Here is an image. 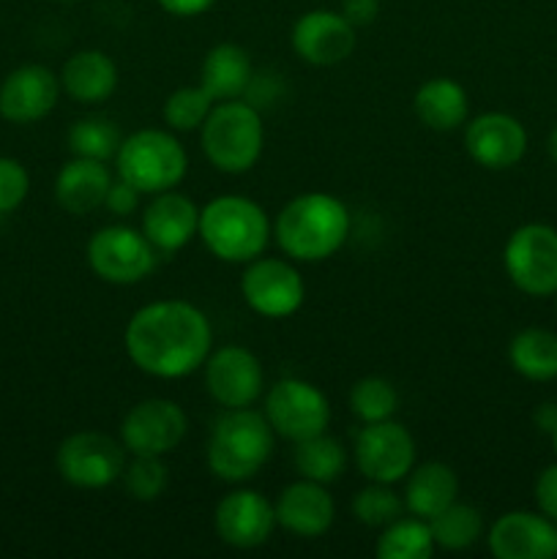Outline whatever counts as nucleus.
<instances>
[{
    "mask_svg": "<svg viewBox=\"0 0 557 559\" xmlns=\"http://www.w3.org/2000/svg\"><path fill=\"white\" fill-rule=\"evenodd\" d=\"M55 3H74V0H55Z\"/></svg>",
    "mask_w": 557,
    "mask_h": 559,
    "instance_id": "c03bdc74",
    "label": "nucleus"
},
{
    "mask_svg": "<svg viewBox=\"0 0 557 559\" xmlns=\"http://www.w3.org/2000/svg\"><path fill=\"white\" fill-rule=\"evenodd\" d=\"M349 235V211L342 200L306 191L289 200L273 222L278 249L298 262H322L336 254Z\"/></svg>",
    "mask_w": 557,
    "mask_h": 559,
    "instance_id": "f03ea898",
    "label": "nucleus"
},
{
    "mask_svg": "<svg viewBox=\"0 0 557 559\" xmlns=\"http://www.w3.org/2000/svg\"><path fill=\"white\" fill-rule=\"evenodd\" d=\"M265 418L278 437L289 442H300L328 429L331 404H328L325 393L311 385V382L284 377L268 391Z\"/></svg>",
    "mask_w": 557,
    "mask_h": 559,
    "instance_id": "9d476101",
    "label": "nucleus"
},
{
    "mask_svg": "<svg viewBox=\"0 0 557 559\" xmlns=\"http://www.w3.org/2000/svg\"><path fill=\"white\" fill-rule=\"evenodd\" d=\"M58 96L60 80L47 66H20L0 85V115L16 126L36 123L52 112Z\"/></svg>",
    "mask_w": 557,
    "mask_h": 559,
    "instance_id": "a211bd4d",
    "label": "nucleus"
},
{
    "mask_svg": "<svg viewBox=\"0 0 557 559\" xmlns=\"http://www.w3.org/2000/svg\"><path fill=\"white\" fill-rule=\"evenodd\" d=\"M140 200H142V191L137 189V186L126 183L123 178H118L112 180V186H109L104 205H107L115 216H131V213L140 207Z\"/></svg>",
    "mask_w": 557,
    "mask_h": 559,
    "instance_id": "e433bc0d",
    "label": "nucleus"
},
{
    "mask_svg": "<svg viewBox=\"0 0 557 559\" xmlns=\"http://www.w3.org/2000/svg\"><path fill=\"white\" fill-rule=\"evenodd\" d=\"M413 109L426 129L453 131L462 123H467L470 102L467 93H464V87L457 80H451V76H435V80H426L415 91Z\"/></svg>",
    "mask_w": 557,
    "mask_h": 559,
    "instance_id": "a878e982",
    "label": "nucleus"
},
{
    "mask_svg": "<svg viewBox=\"0 0 557 559\" xmlns=\"http://www.w3.org/2000/svg\"><path fill=\"white\" fill-rule=\"evenodd\" d=\"M535 502L538 511L557 524V464L546 467L535 480Z\"/></svg>",
    "mask_w": 557,
    "mask_h": 559,
    "instance_id": "4c0bfd02",
    "label": "nucleus"
},
{
    "mask_svg": "<svg viewBox=\"0 0 557 559\" xmlns=\"http://www.w3.org/2000/svg\"><path fill=\"white\" fill-rule=\"evenodd\" d=\"M31 178L16 158L0 156V213H11L25 202Z\"/></svg>",
    "mask_w": 557,
    "mask_h": 559,
    "instance_id": "c9c22d12",
    "label": "nucleus"
},
{
    "mask_svg": "<svg viewBox=\"0 0 557 559\" xmlns=\"http://www.w3.org/2000/svg\"><path fill=\"white\" fill-rule=\"evenodd\" d=\"M123 344L140 371L158 380H180L205 366L213 331L208 317L189 300H156L134 311Z\"/></svg>",
    "mask_w": 557,
    "mask_h": 559,
    "instance_id": "f257e3e1",
    "label": "nucleus"
},
{
    "mask_svg": "<svg viewBox=\"0 0 557 559\" xmlns=\"http://www.w3.org/2000/svg\"><path fill=\"white\" fill-rule=\"evenodd\" d=\"M205 388L224 409L251 407L262 396L265 371L260 358L246 347H218L205 360Z\"/></svg>",
    "mask_w": 557,
    "mask_h": 559,
    "instance_id": "4468645a",
    "label": "nucleus"
},
{
    "mask_svg": "<svg viewBox=\"0 0 557 559\" xmlns=\"http://www.w3.org/2000/svg\"><path fill=\"white\" fill-rule=\"evenodd\" d=\"M375 555L380 559H429L435 555V538L426 519L399 516L377 538Z\"/></svg>",
    "mask_w": 557,
    "mask_h": 559,
    "instance_id": "c85d7f7f",
    "label": "nucleus"
},
{
    "mask_svg": "<svg viewBox=\"0 0 557 559\" xmlns=\"http://www.w3.org/2000/svg\"><path fill=\"white\" fill-rule=\"evenodd\" d=\"M349 409L360 424L388 420L399 409V393L386 377H364L349 391Z\"/></svg>",
    "mask_w": 557,
    "mask_h": 559,
    "instance_id": "2f4dec72",
    "label": "nucleus"
},
{
    "mask_svg": "<svg viewBox=\"0 0 557 559\" xmlns=\"http://www.w3.org/2000/svg\"><path fill=\"white\" fill-rule=\"evenodd\" d=\"M251 80H254L251 55L240 44L224 41L208 49L202 60L200 85L211 93L213 102H233V98L246 96Z\"/></svg>",
    "mask_w": 557,
    "mask_h": 559,
    "instance_id": "b1692460",
    "label": "nucleus"
},
{
    "mask_svg": "<svg viewBox=\"0 0 557 559\" xmlns=\"http://www.w3.org/2000/svg\"><path fill=\"white\" fill-rule=\"evenodd\" d=\"M293 464L295 469H298L300 478L328 486L344 473L347 453H344L342 442L333 440V437H328L325 431H322V435L309 437V440L295 442Z\"/></svg>",
    "mask_w": 557,
    "mask_h": 559,
    "instance_id": "cd10ccee",
    "label": "nucleus"
},
{
    "mask_svg": "<svg viewBox=\"0 0 557 559\" xmlns=\"http://www.w3.org/2000/svg\"><path fill=\"white\" fill-rule=\"evenodd\" d=\"M197 227H200V207L194 205V200L173 189L153 194L142 213V233L162 254L183 249L197 235Z\"/></svg>",
    "mask_w": 557,
    "mask_h": 559,
    "instance_id": "412c9836",
    "label": "nucleus"
},
{
    "mask_svg": "<svg viewBox=\"0 0 557 559\" xmlns=\"http://www.w3.org/2000/svg\"><path fill=\"white\" fill-rule=\"evenodd\" d=\"M535 424L541 431L552 435L557 429V404H541L538 413H535Z\"/></svg>",
    "mask_w": 557,
    "mask_h": 559,
    "instance_id": "a19ab883",
    "label": "nucleus"
},
{
    "mask_svg": "<svg viewBox=\"0 0 557 559\" xmlns=\"http://www.w3.org/2000/svg\"><path fill=\"white\" fill-rule=\"evenodd\" d=\"M464 147L484 169H511L528 153V131L513 115L484 112L464 129Z\"/></svg>",
    "mask_w": 557,
    "mask_h": 559,
    "instance_id": "f3484780",
    "label": "nucleus"
},
{
    "mask_svg": "<svg viewBox=\"0 0 557 559\" xmlns=\"http://www.w3.org/2000/svg\"><path fill=\"white\" fill-rule=\"evenodd\" d=\"M156 3L173 16H200L205 14L216 0H156Z\"/></svg>",
    "mask_w": 557,
    "mask_h": 559,
    "instance_id": "ea45409f",
    "label": "nucleus"
},
{
    "mask_svg": "<svg viewBox=\"0 0 557 559\" xmlns=\"http://www.w3.org/2000/svg\"><path fill=\"white\" fill-rule=\"evenodd\" d=\"M120 136L118 126L107 118H82L69 129V147L74 156L96 158V162H109L118 153Z\"/></svg>",
    "mask_w": 557,
    "mask_h": 559,
    "instance_id": "7c9ffc66",
    "label": "nucleus"
},
{
    "mask_svg": "<svg viewBox=\"0 0 557 559\" xmlns=\"http://www.w3.org/2000/svg\"><path fill=\"white\" fill-rule=\"evenodd\" d=\"M429 527L435 546L446 551H464L478 544L481 533H484V519L473 506L451 502L446 511L429 519Z\"/></svg>",
    "mask_w": 557,
    "mask_h": 559,
    "instance_id": "c756f323",
    "label": "nucleus"
},
{
    "mask_svg": "<svg viewBox=\"0 0 557 559\" xmlns=\"http://www.w3.org/2000/svg\"><path fill=\"white\" fill-rule=\"evenodd\" d=\"M211 93L202 85H186L178 87L175 93H169L167 102H164L162 118L164 123L173 131H197L202 129L205 118L213 109Z\"/></svg>",
    "mask_w": 557,
    "mask_h": 559,
    "instance_id": "473e14b6",
    "label": "nucleus"
},
{
    "mask_svg": "<svg viewBox=\"0 0 557 559\" xmlns=\"http://www.w3.org/2000/svg\"><path fill=\"white\" fill-rule=\"evenodd\" d=\"M109 186H112V173L107 162L74 156L60 167L55 178V200L71 216H85L104 205Z\"/></svg>",
    "mask_w": 557,
    "mask_h": 559,
    "instance_id": "4be33fe9",
    "label": "nucleus"
},
{
    "mask_svg": "<svg viewBox=\"0 0 557 559\" xmlns=\"http://www.w3.org/2000/svg\"><path fill=\"white\" fill-rule=\"evenodd\" d=\"M271 222L262 205L249 197L224 194L200 207V227L197 235L222 262H251L265 251L271 240Z\"/></svg>",
    "mask_w": 557,
    "mask_h": 559,
    "instance_id": "20e7f679",
    "label": "nucleus"
},
{
    "mask_svg": "<svg viewBox=\"0 0 557 559\" xmlns=\"http://www.w3.org/2000/svg\"><path fill=\"white\" fill-rule=\"evenodd\" d=\"M273 511H276L278 527L298 538H320L336 519V506H333V497L328 495L325 484H315L306 478L289 484L278 495Z\"/></svg>",
    "mask_w": 557,
    "mask_h": 559,
    "instance_id": "aec40b11",
    "label": "nucleus"
},
{
    "mask_svg": "<svg viewBox=\"0 0 557 559\" xmlns=\"http://www.w3.org/2000/svg\"><path fill=\"white\" fill-rule=\"evenodd\" d=\"M158 251L142 229L112 224L87 240V265L102 282L137 284L156 267Z\"/></svg>",
    "mask_w": 557,
    "mask_h": 559,
    "instance_id": "1a4fd4ad",
    "label": "nucleus"
},
{
    "mask_svg": "<svg viewBox=\"0 0 557 559\" xmlns=\"http://www.w3.org/2000/svg\"><path fill=\"white\" fill-rule=\"evenodd\" d=\"M555 295H557V293H555Z\"/></svg>",
    "mask_w": 557,
    "mask_h": 559,
    "instance_id": "a18cd8bd",
    "label": "nucleus"
},
{
    "mask_svg": "<svg viewBox=\"0 0 557 559\" xmlns=\"http://www.w3.org/2000/svg\"><path fill=\"white\" fill-rule=\"evenodd\" d=\"M58 473L76 489H104L123 478L126 445L104 431H76L58 448Z\"/></svg>",
    "mask_w": 557,
    "mask_h": 559,
    "instance_id": "6e6552de",
    "label": "nucleus"
},
{
    "mask_svg": "<svg viewBox=\"0 0 557 559\" xmlns=\"http://www.w3.org/2000/svg\"><path fill=\"white\" fill-rule=\"evenodd\" d=\"M240 295L254 314L268 320H284L304 304V278L278 257H257L240 276Z\"/></svg>",
    "mask_w": 557,
    "mask_h": 559,
    "instance_id": "ddd939ff",
    "label": "nucleus"
},
{
    "mask_svg": "<svg viewBox=\"0 0 557 559\" xmlns=\"http://www.w3.org/2000/svg\"><path fill=\"white\" fill-rule=\"evenodd\" d=\"M126 491L140 502H153L164 495L169 484V473L162 456H134V462L123 469Z\"/></svg>",
    "mask_w": 557,
    "mask_h": 559,
    "instance_id": "f704fd0d",
    "label": "nucleus"
},
{
    "mask_svg": "<svg viewBox=\"0 0 557 559\" xmlns=\"http://www.w3.org/2000/svg\"><path fill=\"white\" fill-rule=\"evenodd\" d=\"M60 87L80 104H102L118 87V66L102 49H82L63 63Z\"/></svg>",
    "mask_w": 557,
    "mask_h": 559,
    "instance_id": "5701e85b",
    "label": "nucleus"
},
{
    "mask_svg": "<svg viewBox=\"0 0 557 559\" xmlns=\"http://www.w3.org/2000/svg\"><path fill=\"white\" fill-rule=\"evenodd\" d=\"M342 14L349 25L366 27L380 14V0H342Z\"/></svg>",
    "mask_w": 557,
    "mask_h": 559,
    "instance_id": "58836bf2",
    "label": "nucleus"
},
{
    "mask_svg": "<svg viewBox=\"0 0 557 559\" xmlns=\"http://www.w3.org/2000/svg\"><path fill=\"white\" fill-rule=\"evenodd\" d=\"M459 497V478L446 462H426L410 469L404 484V511L418 519H435Z\"/></svg>",
    "mask_w": 557,
    "mask_h": 559,
    "instance_id": "393cba45",
    "label": "nucleus"
},
{
    "mask_svg": "<svg viewBox=\"0 0 557 559\" xmlns=\"http://www.w3.org/2000/svg\"><path fill=\"white\" fill-rule=\"evenodd\" d=\"M513 287L533 298L557 293V229L549 224H524L513 229L502 251Z\"/></svg>",
    "mask_w": 557,
    "mask_h": 559,
    "instance_id": "0eeeda50",
    "label": "nucleus"
},
{
    "mask_svg": "<svg viewBox=\"0 0 557 559\" xmlns=\"http://www.w3.org/2000/svg\"><path fill=\"white\" fill-rule=\"evenodd\" d=\"M202 153L208 162L227 175H244L260 162L265 131L260 109L249 102H216L200 129Z\"/></svg>",
    "mask_w": 557,
    "mask_h": 559,
    "instance_id": "39448f33",
    "label": "nucleus"
},
{
    "mask_svg": "<svg viewBox=\"0 0 557 559\" xmlns=\"http://www.w3.org/2000/svg\"><path fill=\"white\" fill-rule=\"evenodd\" d=\"M486 544L497 559H555L557 524L544 513L511 511L491 524Z\"/></svg>",
    "mask_w": 557,
    "mask_h": 559,
    "instance_id": "6ab92c4d",
    "label": "nucleus"
},
{
    "mask_svg": "<svg viewBox=\"0 0 557 559\" xmlns=\"http://www.w3.org/2000/svg\"><path fill=\"white\" fill-rule=\"evenodd\" d=\"M293 41L295 55L304 63L320 66H339L353 55L355 49V25L344 20L342 11L315 9L306 11L298 22L293 25Z\"/></svg>",
    "mask_w": 557,
    "mask_h": 559,
    "instance_id": "2eb2a0df",
    "label": "nucleus"
},
{
    "mask_svg": "<svg viewBox=\"0 0 557 559\" xmlns=\"http://www.w3.org/2000/svg\"><path fill=\"white\" fill-rule=\"evenodd\" d=\"M213 527H216L218 538L233 549H257V546L268 544L276 530V511L260 491H229L227 497L218 500Z\"/></svg>",
    "mask_w": 557,
    "mask_h": 559,
    "instance_id": "dca6fc26",
    "label": "nucleus"
},
{
    "mask_svg": "<svg viewBox=\"0 0 557 559\" xmlns=\"http://www.w3.org/2000/svg\"><path fill=\"white\" fill-rule=\"evenodd\" d=\"M276 431L262 413L251 407L224 409L208 437V469L227 484L249 480L265 467Z\"/></svg>",
    "mask_w": 557,
    "mask_h": 559,
    "instance_id": "7ed1b4c3",
    "label": "nucleus"
},
{
    "mask_svg": "<svg viewBox=\"0 0 557 559\" xmlns=\"http://www.w3.org/2000/svg\"><path fill=\"white\" fill-rule=\"evenodd\" d=\"M552 445H555V453H557V429L552 431Z\"/></svg>",
    "mask_w": 557,
    "mask_h": 559,
    "instance_id": "37998d69",
    "label": "nucleus"
},
{
    "mask_svg": "<svg viewBox=\"0 0 557 559\" xmlns=\"http://www.w3.org/2000/svg\"><path fill=\"white\" fill-rule=\"evenodd\" d=\"M353 513L366 527H388L404 513V500L388 484H371L353 497Z\"/></svg>",
    "mask_w": 557,
    "mask_h": 559,
    "instance_id": "72a5a7b5",
    "label": "nucleus"
},
{
    "mask_svg": "<svg viewBox=\"0 0 557 559\" xmlns=\"http://www.w3.org/2000/svg\"><path fill=\"white\" fill-rule=\"evenodd\" d=\"M546 147H549V156H552V162L557 164V126H555V129H552V134H549V142H546Z\"/></svg>",
    "mask_w": 557,
    "mask_h": 559,
    "instance_id": "79ce46f5",
    "label": "nucleus"
},
{
    "mask_svg": "<svg viewBox=\"0 0 557 559\" xmlns=\"http://www.w3.org/2000/svg\"><path fill=\"white\" fill-rule=\"evenodd\" d=\"M189 156L178 136L164 129H142L126 136L115 153V173L142 194H162L186 178Z\"/></svg>",
    "mask_w": 557,
    "mask_h": 559,
    "instance_id": "423d86ee",
    "label": "nucleus"
},
{
    "mask_svg": "<svg viewBox=\"0 0 557 559\" xmlns=\"http://www.w3.org/2000/svg\"><path fill=\"white\" fill-rule=\"evenodd\" d=\"M508 360L524 380L546 382L557 377V336L544 328H524L511 338Z\"/></svg>",
    "mask_w": 557,
    "mask_h": 559,
    "instance_id": "bb28decb",
    "label": "nucleus"
},
{
    "mask_svg": "<svg viewBox=\"0 0 557 559\" xmlns=\"http://www.w3.org/2000/svg\"><path fill=\"white\" fill-rule=\"evenodd\" d=\"M189 418L173 399H145L126 413L120 442L131 456H167L183 442Z\"/></svg>",
    "mask_w": 557,
    "mask_h": 559,
    "instance_id": "f8f14e48",
    "label": "nucleus"
},
{
    "mask_svg": "<svg viewBox=\"0 0 557 559\" xmlns=\"http://www.w3.org/2000/svg\"><path fill=\"white\" fill-rule=\"evenodd\" d=\"M355 464L371 484H399L415 467V440L396 420L364 424L355 437Z\"/></svg>",
    "mask_w": 557,
    "mask_h": 559,
    "instance_id": "9b49d317",
    "label": "nucleus"
}]
</instances>
